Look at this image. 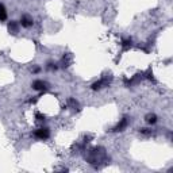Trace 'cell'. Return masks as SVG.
Here are the masks:
<instances>
[{
  "label": "cell",
  "instance_id": "obj_7",
  "mask_svg": "<svg viewBox=\"0 0 173 173\" xmlns=\"http://www.w3.org/2000/svg\"><path fill=\"white\" fill-rule=\"evenodd\" d=\"M146 120H148V123H150V125H154L156 122H157V116L153 114V115H148L146 116Z\"/></svg>",
  "mask_w": 173,
  "mask_h": 173
},
{
  "label": "cell",
  "instance_id": "obj_4",
  "mask_svg": "<svg viewBox=\"0 0 173 173\" xmlns=\"http://www.w3.org/2000/svg\"><path fill=\"white\" fill-rule=\"evenodd\" d=\"M127 125H129V122H127V119H122L120 120V123H118V126L115 127V131H123V130L127 127Z\"/></svg>",
  "mask_w": 173,
  "mask_h": 173
},
{
  "label": "cell",
  "instance_id": "obj_6",
  "mask_svg": "<svg viewBox=\"0 0 173 173\" xmlns=\"http://www.w3.org/2000/svg\"><path fill=\"white\" fill-rule=\"evenodd\" d=\"M8 30L11 34H16V32H18V26H16L15 22H11V23L8 24Z\"/></svg>",
  "mask_w": 173,
  "mask_h": 173
},
{
  "label": "cell",
  "instance_id": "obj_5",
  "mask_svg": "<svg viewBox=\"0 0 173 173\" xmlns=\"http://www.w3.org/2000/svg\"><path fill=\"white\" fill-rule=\"evenodd\" d=\"M7 19V11H6L4 6L0 4V21H6Z\"/></svg>",
  "mask_w": 173,
  "mask_h": 173
},
{
  "label": "cell",
  "instance_id": "obj_2",
  "mask_svg": "<svg viewBox=\"0 0 173 173\" xmlns=\"http://www.w3.org/2000/svg\"><path fill=\"white\" fill-rule=\"evenodd\" d=\"M21 24L23 26V27H30V26H32V19L27 15H23L21 19Z\"/></svg>",
  "mask_w": 173,
  "mask_h": 173
},
{
  "label": "cell",
  "instance_id": "obj_1",
  "mask_svg": "<svg viewBox=\"0 0 173 173\" xmlns=\"http://www.w3.org/2000/svg\"><path fill=\"white\" fill-rule=\"evenodd\" d=\"M49 135H50L49 129H38L37 131H35V137L39 139H46V138H49Z\"/></svg>",
  "mask_w": 173,
  "mask_h": 173
},
{
  "label": "cell",
  "instance_id": "obj_3",
  "mask_svg": "<svg viewBox=\"0 0 173 173\" xmlns=\"http://www.w3.org/2000/svg\"><path fill=\"white\" fill-rule=\"evenodd\" d=\"M32 88L37 91H43V89H46V83H43L41 80H37L32 83Z\"/></svg>",
  "mask_w": 173,
  "mask_h": 173
}]
</instances>
